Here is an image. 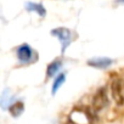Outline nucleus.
I'll return each mask as SVG.
<instances>
[{"mask_svg":"<svg viewBox=\"0 0 124 124\" xmlns=\"http://www.w3.org/2000/svg\"><path fill=\"white\" fill-rule=\"evenodd\" d=\"M65 80H66V76H65V73H60L58 74V77L55 79V82H54V85H52V95H55L56 93H57V90L62 86V84L65 83Z\"/></svg>","mask_w":124,"mask_h":124,"instance_id":"9","label":"nucleus"},{"mask_svg":"<svg viewBox=\"0 0 124 124\" xmlns=\"http://www.w3.org/2000/svg\"><path fill=\"white\" fill-rule=\"evenodd\" d=\"M66 124H79V123H76L74 120H68V122H67Z\"/></svg>","mask_w":124,"mask_h":124,"instance_id":"10","label":"nucleus"},{"mask_svg":"<svg viewBox=\"0 0 124 124\" xmlns=\"http://www.w3.org/2000/svg\"><path fill=\"white\" fill-rule=\"evenodd\" d=\"M61 68V61L60 60H55V61H52L51 63H49L47 65V68H46V76L50 78V77H54L57 72H58V70Z\"/></svg>","mask_w":124,"mask_h":124,"instance_id":"6","label":"nucleus"},{"mask_svg":"<svg viewBox=\"0 0 124 124\" xmlns=\"http://www.w3.org/2000/svg\"><path fill=\"white\" fill-rule=\"evenodd\" d=\"M107 106H108V93H107V89L106 88H100L96 91V94L94 95L93 107L97 112V111H101V109L106 108Z\"/></svg>","mask_w":124,"mask_h":124,"instance_id":"2","label":"nucleus"},{"mask_svg":"<svg viewBox=\"0 0 124 124\" xmlns=\"http://www.w3.org/2000/svg\"><path fill=\"white\" fill-rule=\"evenodd\" d=\"M26 9L28 10V11H34V12H37L38 15H40V16H45V14H46V11H45V9H44V6L41 5V4H35V3H27L26 4Z\"/></svg>","mask_w":124,"mask_h":124,"instance_id":"7","label":"nucleus"},{"mask_svg":"<svg viewBox=\"0 0 124 124\" xmlns=\"http://www.w3.org/2000/svg\"><path fill=\"white\" fill-rule=\"evenodd\" d=\"M33 55H34V52L28 44H22L17 49V57L21 62H23V63L31 62L32 58H33Z\"/></svg>","mask_w":124,"mask_h":124,"instance_id":"4","label":"nucleus"},{"mask_svg":"<svg viewBox=\"0 0 124 124\" xmlns=\"http://www.w3.org/2000/svg\"><path fill=\"white\" fill-rule=\"evenodd\" d=\"M23 109H24V106H23L22 102H14V103L9 107L10 114H11L12 117H15V118H16V117H20V116L22 114Z\"/></svg>","mask_w":124,"mask_h":124,"instance_id":"8","label":"nucleus"},{"mask_svg":"<svg viewBox=\"0 0 124 124\" xmlns=\"http://www.w3.org/2000/svg\"><path fill=\"white\" fill-rule=\"evenodd\" d=\"M111 95L117 105L124 103V82L120 78H113L111 82Z\"/></svg>","mask_w":124,"mask_h":124,"instance_id":"1","label":"nucleus"},{"mask_svg":"<svg viewBox=\"0 0 124 124\" xmlns=\"http://www.w3.org/2000/svg\"><path fill=\"white\" fill-rule=\"evenodd\" d=\"M113 63V61L107 57H95L88 61V65L94 68H107Z\"/></svg>","mask_w":124,"mask_h":124,"instance_id":"5","label":"nucleus"},{"mask_svg":"<svg viewBox=\"0 0 124 124\" xmlns=\"http://www.w3.org/2000/svg\"><path fill=\"white\" fill-rule=\"evenodd\" d=\"M51 34L55 35L62 44V51H65L67 49V46L71 44V40H72V33L70 29L67 28H63V27H60V28H56V29H52L51 31Z\"/></svg>","mask_w":124,"mask_h":124,"instance_id":"3","label":"nucleus"}]
</instances>
